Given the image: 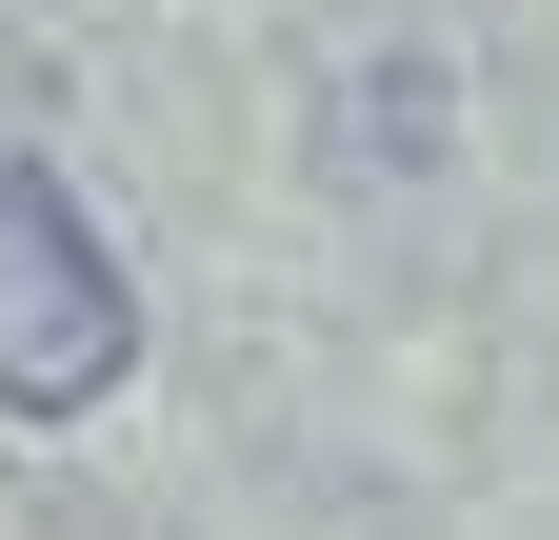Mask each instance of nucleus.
<instances>
[{"mask_svg": "<svg viewBox=\"0 0 559 540\" xmlns=\"http://www.w3.org/2000/svg\"><path fill=\"white\" fill-rule=\"evenodd\" d=\"M140 361V301H120V240L81 221V180L0 141V421H81Z\"/></svg>", "mask_w": 559, "mask_h": 540, "instance_id": "obj_1", "label": "nucleus"}]
</instances>
